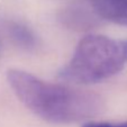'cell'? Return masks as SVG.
Instances as JSON below:
<instances>
[{
  "mask_svg": "<svg viewBox=\"0 0 127 127\" xmlns=\"http://www.w3.org/2000/svg\"><path fill=\"white\" fill-rule=\"evenodd\" d=\"M7 81L25 107L52 124L84 122L105 109V101L96 92L44 81L24 70H8Z\"/></svg>",
  "mask_w": 127,
  "mask_h": 127,
  "instance_id": "6da1fadb",
  "label": "cell"
},
{
  "mask_svg": "<svg viewBox=\"0 0 127 127\" xmlns=\"http://www.w3.org/2000/svg\"><path fill=\"white\" fill-rule=\"evenodd\" d=\"M127 65V38L89 34L78 43L71 59L58 72L62 81L99 83L118 74Z\"/></svg>",
  "mask_w": 127,
  "mask_h": 127,
  "instance_id": "7a4b0ae2",
  "label": "cell"
},
{
  "mask_svg": "<svg viewBox=\"0 0 127 127\" xmlns=\"http://www.w3.org/2000/svg\"><path fill=\"white\" fill-rule=\"evenodd\" d=\"M1 27L12 44L25 52H35L41 45L38 35L22 20L3 19L1 20Z\"/></svg>",
  "mask_w": 127,
  "mask_h": 127,
  "instance_id": "3957f363",
  "label": "cell"
},
{
  "mask_svg": "<svg viewBox=\"0 0 127 127\" xmlns=\"http://www.w3.org/2000/svg\"><path fill=\"white\" fill-rule=\"evenodd\" d=\"M90 6L99 19L127 26V0H90Z\"/></svg>",
  "mask_w": 127,
  "mask_h": 127,
  "instance_id": "277c9868",
  "label": "cell"
},
{
  "mask_svg": "<svg viewBox=\"0 0 127 127\" xmlns=\"http://www.w3.org/2000/svg\"><path fill=\"white\" fill-rule=\"evenodd\" d=\"M60 19L63 25L69 28L82 31L95 27L97 25V19L99 18L92 10L91 12H88L83 8L72 7L63 10Z\"/></svg>",
  "mask_w": 127,
  "mask_h": 127,
  "instance_id": "5b68a950",
  "label": "cell"
},
{
  "mask_svg": "<svg viewBox=\"0 0 127 127\" xmlns=\"http://www.w3.org/2000/svg\"><path fill=\"white\" fill-rule=\"evenodd\" d=\"M82 127H127V120L120 123H108V122H87Z\"/></svg>",
  "mask_w": 127,
  "mask_h": 127,
  "instance_id": "8992f818",
  "label": "cell"
}]
</instances>
